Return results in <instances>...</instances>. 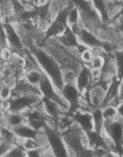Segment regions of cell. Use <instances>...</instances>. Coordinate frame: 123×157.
<instances>
[{"label":"cell","mask_w":123,"mask_h":157,"mask_svg":"<svg viewBox=\"0 0 123 157\" xmlns=\"http://www.w3.org/2000/svg\"><path fill=\"white\" fill-rule=\"evenodd\" d=\"M33 51L32 56L40 69L52 82L57 90L61 92L64 83L63 72L60 64L43 48L37 47Z\"/></svg>","instance_id":"6da1fadb"},{"label":"cell","mask_w":123,"mask_h":157,"mask_svg":"<svg viewBox=\"0 0 123 157\" xmlns=\"http://www.w3.org/2000/svg\"><path fill=\"white\" fill-rule=\"evenodd\" d=\"M89 102L94 108H102L106 102V87L103 84L92 85L88 90Z\"/></svg>","instance_id":"7a4b0ae2"},{"label":"cell","mask_w":123,"mask_h":157,"mask_svg":"<svg viewBox=\"0 0 123 157\" xmlns=\"http://www.w3.org/2000/svg\"><path fill=\"white\" fill-rule=\"evenodd\" d=\"M9 48L18 52H22L24 45L22 40L18 35L14 27L11 23L3 24Z\"/></svg>","instance_id":"3957f363"},{"label":"cell","mask_w":123,"mask_h":157,"mask_svg":"<svg viewBox=\"0 0 123 157\" xmlns=\"http://www.w3.org/2000/svg\"><path fill=\"white\" fill-rule=\"evenodd\" d=\"M79 44L91 50L101 47L102 42L92 31L82 28L76 35Z\"/></svg>","instance_id":"277c9868"},{"label":"cell","mask_w":123,"mask_h":157,"mask_svg":"<svg viewBox=\"0 0 123 157\" xmlns=\"http://www.w3.org/2000/svg\"><path fill=\"white\" fill-rule=\"evenodd\" d=\"M105 62L104 65L101 70L102 76L101 81L108 85L114 79L118 78L117 70L114 57L103 56Z\"/></svg>","instance_id":"5b68a950"},{"label":"cell","mask_w":123,"mask_h":157,"mask_svg":"<svg viewBox=\"0 0 123 157\" xmlns=\"http://www.w3.org/2000/svg\"><path fill=\"white\" fill-rule=\"evenodd\" d=\"M92 83L90 68L83 66L77 74L75 85L81 94H84L91 87Z\"/></svg>","instance_id":"8992f818"},{"label":"cell","mask_w":123,"mask_h":157,"mask_svg":"<svg viewBox=\"0 0 123 157\" xmlns=\"http://www.w3.org/2000/svg\"><path fill=\"white\" fill-rule=\"evenodd\" d=\"M104 131L117 144H121L123 140V122L117 119L113 121L105 122Z\"/></svg>","instance_id":"52a82bcc"},{"label":"cell","mask_w":123,"mask_h":157,"mask_svg":"<svg viewBox=\"0 0 123 157\" xmlns=\"http://www.w3.org/2000/svg\"><path fill=\"white\" fill-rule=\"evenodd\" d=\"M62 96L72 106L78 105L81 95L75 84H65L61 92Z\"/></svg>","instance_id":"ba28073f"},{"label":"cell","mask_w":123,"mask_h":157,"mask_svg":"<svg viewBox=\"0 0 123 157\" xmlns=\"http://www.w3.org/2000/svg\"><path fill=\"white\" fill-rule=\"evenodd\" d=\"M74 121L82 130L88 133L94 130V124L91 112L79 110L75 115Z\"/></svg>","instance_id":"9c48e42d"},{"label":"cell","mask_w":123,"mask_h":157,"mask_svg":"<svg viewBox=\"0 0 123 157\" xmlns=\"http://www.w3.org/2000/svg\"><path fill=\"white\" fill-rule=\"evenodd\" d=\"M4 112L6 119V126L12 129L26 123V119L23 113L10 111Z\"/></svg>","instance_id":"30bf717a"},{"label":"cell","mask_w":123,"mask_h":157,"mask_svg":"<svg viewBox=\"0 0 123 157\" xmlns=\"http://www.w3.org/2000/svg\"><path fill=\"white\" fill-rule=\"evenodd\" d=\"M66 25L65 22L57 18L51 23L45 33L50 38L58 37L62 35L67 30Z\"/></svg>","instance_id":"8fae6325"},{"label":"cell","mask_w":123,"mask_h":157,"mask_svg":"<svg viewBox=\"0 0 123 157\" xmlns=\"http://www.w3.org/2000/svg\"><path fill=\"white\" fill-rule=\"evenodd\" d=\"M13 130L17 137L21 139L35 138L38 132L27 123L23 124Z\"/></svg>","instance_id":"7c38bea8"},{"label":"cell","mask_w":123,"mask_h":157,"mask_svg":"<svg viewBox=\"0 0 123 157\" xmlns=\"http://www.w3.org/2000/svg\"><path fill=\"white\" fill-rule=\"evenodd\" d=\"M43 104L44 110L48 117L55 118L62 112L60 105L54 101L43 98Z\"/></svg>","instance_id":"4fadbf2b"},{"label":"cell","mask_w":123,"mask_h":157,"mask_svg":"<svg viewBox=\"0 0 123 157\" xmlns=\"http://www.w3.org/2000/svg\"><path fill=\"white\" fill-rule=\"evenodd\" d=\"M45 74L40 68L27 71L24 78L31 85L39 86L43 80Z\"/></svg>","instance_id":"5bb4252c"},{"label":"cell","mask_w":123,"mask_h":157,"mask_svg":"<svg viewBox=\"0 0 123 157\" xmlns=\"http://www.w3.org/2000/svg\"><path fill=\"white\" fill-rule=\"evenodd\" d=\"M94 124V130L101 133L104 128L105 121L101 108H94L91 112Z\"/></svg>","instance_id":"9a60e30c"},{"label":"cell","mask_w":123,"mask_h":157,"mask_svg":"<svg viewBox=\"0 0 123 157\" xmlns=\"http://www.w3.org/2000/svg\"><path fill=\"white\" fill-rule=\"evenodd\" d=\"M17 137L13 129L6 126H1V141L11 145L17 144Z\"/></svg>","instance_id":"2e32d148"},{"label":"cell","mask_w":123,"mask_h":157,"mask_svg":"<svg viewBox=\"0 0 123 157\" xmlns=\"http://www.w3.org/2000/svg\"><path fill=\"white\" fill-rule=\"evenodd\" d=\"M105 122H110L117 119V109L115 106L107 104L101 108Z\"/></svg>","instance_id":"e0dca14e"},{"label":"cell","mask_w":123,"mask_h":157,"mask_svg":"<svg viewBox=\"0 0 123 157\" xmlns=\"http://www.w3.org/2000/svg\"><path fill=\"white\" fill-rule=\"evenodd\" d=\"M80 14L76 6L69 11L67 18L66 25L68 28L79 24Z\"/></svg>","instance_id":"ac0fdd59"},{"label":"cell","mask_w":123,"mask_h":157,"mask_svg":"<svg viewBox=\"0 0 123 157\" xmlns=\"http://www.w3.org/2000/svg\"><path fill=\"white\" fill-rule=\"evenodd\" d=\"M114 57L117 67V76L121 79L123 77V49L115 52Z\"/></svg>","instance_id":"d6986e66"},{"label":"cell","mask_w":123,"mask_h":157,"mask_svg":"<svg viewBox=\"0 0 123 157\" xmlns=\"http://www.w3.org/2000/svg\"><path fill=\"white\" fill-rule=\"evenodd\" d=\"M104 57L102 55H94L88 67L91 70H101L104 65Z\"/></svg>","instance_id":"ffe728a7"},{"label":"cell","mask_w":123,"mask_h":157,"mask_svg":"<svg viewBox=\"0 0 123 157\" xmlns=\"http://www.w3.org/2000/svg\"><path fill=\"white\" fill-rule=\"evenodd\" d=\"M5 157H27V151L20 145H14Z\"/></svg>","instance_id":"44dd1931"},{"label":"cell","mask_w":123,"mask_h":157,"mask_svg":"<svg viewBox=\"0 0 123 157\" xmlns=\"http://www.w3.org/2000/svg\"><path fill=\"white\" fill-rule=\"evenodd\" d=\"M63 80L65 84H75L77 73L72 70H63Z\"/></svg>","instance_id":"7402d4cb"},{"label":"cell","mask_w":123,"mask_h":157,"mask_svg":"<svg viewBox=\"0 0 123 157\" xmlns=\"http://www.w3.org/2000/svg\"><path fill=\"white\" fill-rule=\"evenodd\" d=\"M94 56V54L92 50L86 48L81 53L80 59L85 65L88 66L92 60Z\"/></svg>","instance_id":"603a6c76"},{"label":"cell","mask_w":123,"mask_h":157,"mask_svg":"<svg viewBox=\"0 0 123 157\" xmlns=\"http://www.w3.org/2000/svg\"><path fill=\"white\" fill-rule=\"evenodd\" d=\"M12 88L2 83L1 86V100H8L11 98L13 92Z\"/></svg>","instance_id":"cb8c5ba5"},{"label":"cell","mask_w":123,"mask_h":157,"mask_svg":"<svg viewBox=\"0 0 123 157\" xmlns=\"http://www.w3.org/2000/svg\"><path fill=\"white\" fill-rule=\"evenodd\" d=\"M13 146V145L1 141V145H0V156L5 157L8 153L9 151Z\"/></svg>","instance_id":"d4e9b609"},{"label":"cell","mask_w":123,"mask_h":157,"mask_svg":"<svg viewBox=\"0 0 123 157\" xmlns=\"http://www.w3.org/2000/svg\"><path fill=\"white\" fill-rule=\"evenodd\" d=\"M42 157H55L50 146H47L42 149Z\"/></svg>","instance_id":"484cf974"},{"label":"cell","mask_w":123,"mask_h":157,"mask_svg":"<svg viewBox=\"0 0 123 157\" xmlns=\"http://www.w3.org/2000/svg\"><path fill=\"white\" fill-rule=\"evenodd\" d=\"M27 157H42V149H36L27 151Z\"/></svg>","instance_id":"4316f807"},{"label":"cell","mask_w":123,"mask_h":157,"mask_svg":"<svg viewBox=\"0 0 123 157\" xmlns=\"http://www.w3.org/2000/svg\"><path fill=\"white\" fill-rule=\"evenodd\" d=\"M117 119L123 122V101H121L116 106Z\"/></svg>","instance_id":"83f0119b"}]
</instances>
